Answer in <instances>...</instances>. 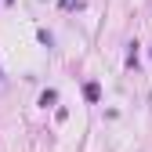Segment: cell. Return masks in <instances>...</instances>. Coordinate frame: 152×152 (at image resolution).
<instances>
[{"label":"cell","instance_id":"1","mask_svg":"<svg viewBox=\"0 0 152 152\" xmlns=\"http://www.w3.org/2000/svg\"><path fill=\"white\" fill-rule=\"evenodd\" d=\"M83 98H87L91 105H98V98H102V87L94 83V80H87V83H83Z\"/></svg>","mask_w":152,"mask_h":152},{"label":"cell","instance_id":"2","mask_svg":"<svg viewBox=\"0 0 152 152\" xmlns=\"http://www.w3.org/2000/svg\"><path fill=\"white\" fill-rule=\"evenodd\" d=\"M54 102H58V91H54V87H47V91L40 94V105H44V109H51Z\"/></svg>","mask_w":152,"mask_h":152},{"label":"cell","instance_id":"3","mask_svg":"<svg viewBox=\"0 0 152 152\" xmlns=\"http://www.w3.org/2000/svg\"><path fill=\"white\" fill-rule=\"evenodd\" d=\"M58 7H62V11H80L83 0H58Z\"/></svg>","mask_w":152,"mask_h":152},{"label":"cell","instance_id":"4","mask_svg":"<svg viewBox=\"0 0 152 152\" xmlns=\"http://www.w3.org/2000/svg\"><path fill=\"white\" fill-rule=\"evenodd\" d=\"M127 65L138 69V44H130V54H127Z\"/></svg>","mask_w":152,"mask_h":152},{"label":"cell","instance_id":"5","mask_svg":"<svg viewBox=\"0 0 152 152\" xmlns=\"http://www.w3.org/2000/svg\"><path fill=\"white\" fill-rule=\"evenodd\" d=\"M36 40H40L44 47H51V33H47V29H40V33H36Z\"/></svg>","mask_w":152,"mask_h":152}]
</instances>
